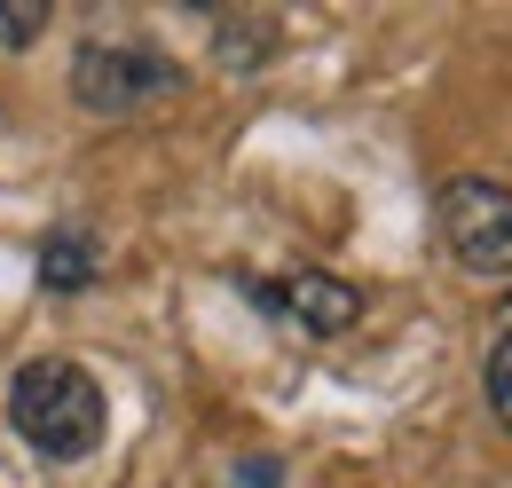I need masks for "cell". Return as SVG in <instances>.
Masks as SVG:
<instances>
[{
    "label": "cell",
    "instance_id": "6da1fadb",
    "mask_svg": "<svg viewBox=\"0 0 512 488\" xmlns=\"http://www.w3.org/2000/svg\"><path fill=\"white\" fill-rule=\"evenodd\" d=\"M8 426L24 433L48 465H79L103 449V426H111V402L95 386V370L71 363V355H40L8 378Z\"/></svg>",
    "mask_w": 512,
    "mask_h": 488
},
{
    "label": "cell",
    "instance_id": "7a4b0ae2",
    "mask_svg": "<svg viewBox=\"0 0 512 488\" xmlns=\"http://www.w3.org/2000/svg\"><path fill=\"white\" fill-rule=\"evenodd\" d=\"M174 87H182L174 56H158V48H142V40H87V48L71 56V95H79V111H95V119H134L142 103H158V95H174Z\"/></svg>",
    "mask_w": 512,
    "mask_h": 488
},
{
    "label": "cell",
    "instance_id": "3957f363",
    "mask_svg": "<svg viewBox=\"0 0 512 488\" xmlns=\"http://www.w3.org/2000/svg\"><path fill=\"white\" fill-rule=\"evenodd\" d=\"M434 221H442V244H449V260H457L465 276L512 284V189L505 182H481V174L442 182Z\"/></svg>",
    "mask_w": 512,
    "mask_h": 488
},
{
    "label": "cell",
    "instance_id": "277c9868",
    "mask_svg": "<svg viewBox=\"0 0 512 488\" xmlns=\"http://www.w3.org/2000/svg\"><path fill=\"white\" fill-rule=\"evenodd\" d=\"M245 300L260 315H276V323H292V331H308V339H339L355 315H363V292L355 284H339V276H323V268H300V276H253L245 284Z\"/></svg>",
    "mask_w": 512,
    "mask_h": 488
},
{
    "label": "cell",
    "instance_id": "5b68a950",
    "mask_svg": "<svg viewBox=\"0 0 512 488\" xmlns=\"http://www.w3.org/2000/svg\"><path fill=\"white\" fill-rule=\"evenodd\" d=\"M40 284H48V292H79V284H95V244L79 237V229H56V237L40 244Z\"/></svg>",
    "mask_w": 512,
    "mask_h": 488
},
{
    "label": "cell",
    "instance_id": "8992f818",
    "mask_svg": "<svg viewBox=\"0 0 512 488\" xmlns=\"http://www.w3.org/2000/svg\"><path fill=\"white\" fill-rule=\"evenodd\" d=\"M481 386H489V410L505 418V433H512V331L489 347V370H481Z\"/></svg>",
    "mask_w": 512,
    "mask_h": 488
},
{
    "label": "cell",
    "instance_id": "52a82bcc",
    "mask_svg": "<svg viewBox=\"0 0 512 488\" xmlns=\"http://www.w3.org/2000/svg\"><path fill=\"white\" fill-rule=\"evenodd\" d=\"M40 24H48V8H40V0H0V32H8V40H32Z\"/></svg>",
    "mask_w": 512,
    "mask_h": 488
}]
</instances>
